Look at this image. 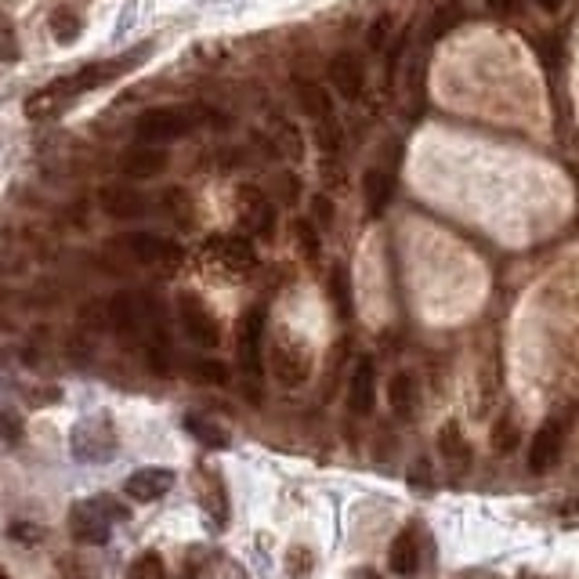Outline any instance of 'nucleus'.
I'll list each match as a JSON object with an SVG mask.
<instances>
[{
    "instance_id": "nucleus-31",
    "label": "nucleus",
    "mask_w": 579,
    "mask_h": 579,
    "mask_svg": "<svg viewBox=\"0 0 579 579\" xmlns=\"http://www.w3.org/2000/svg\"><path fill=\"white\" fill-rule=\"evenodd\" d=\"M51 29L58 33L62 44L73 40L76 33H80V19H76V11H55V15H51Z\"/></svg>"
},
{
    "instance_id": "nucleus-8",
    "label": "nucleus",
    "mask_w": 579,
    "mask_h": 579,
    "mask_svg": "<svg viewBox=\"0 0 579 579\" xmlns=\"http://www.w3.org/2000/svg\"><path fill=\"white\" fill-rule=\"evenodd\" d=\"M178 319H181V330H185V337H189L196 348H207V352H214L221 344V323L218 315L210 312L207 301L196 294H178Z\"/></svg>"
},
{
    "instance_id": "nucleus-26",
    "label": "nucleus",
    "mask_w": 579,
    "mask_h": 579,
    "mask_svg": "<svg viewBox=\"0 0 579 579\" xmlns=\"http://www.w3.org/2000/svg\"><path fill=\"white\" fill-rule=\"evenodd\" d=\"M124 579H167V565H163V554L156 551H145L131 561Z\"/></svg>"
},
{
    "instance_id": "nucleus-38",
    "label": "nucleus",
    "mask_w": 579,
    "mask_h": 579,
    "mask_svg": "<svg viewBox=\"0 0 579 579\" xmlns=\"http://www.w3.org/2000/svg\"><path fill=\"white\" fill-rule=\"evenodd\" d=\"M565 0H540V8H547V11H558Z\"/></svg>"
},
{
    "instance_id": "nucleus-17",
    "label": "nucleus",
    "mask_w": 579,
    "mask_h": 579,
    "mask_svg": "<svg viewBox=\"0 0 579 579\" xmlns=\"http://www.w3.org/2000/svg\"><path fill=\"white\" fill-rule=\"evenodd\" d=\"M388 569L399 579H413L420 572V540L413 529H402L388 547Z\"/></svg>"
},
{
    "instance_id": "nucleus-9",
    "label": "nucleus",
    "mask_w": 579,
    "mask_h": 579,
    "mask_svg": "<svg viewBox=\"0 0 579 579\" xmlns=\"http://www.w3.org/2000/svg\"><path fill=\"white\" fill-rule=\"evenodd\" d=\"M265 323H268V312L261 308V304H254V308H247V312L239 315L236 359L250 377H261V341H265Z\"/></svg>"
},
{
    "instance_id": "nucleus-2",
    "label": "nucleus",
    "mask_w": 579,
    "mask_h": 579,
    "mask_svg": "<svg viewBox=\"0 0 579 579\" xmlns=\"http://www.w3.org/2000/svg\"><path fill=\"white\" fill-rule=\"evenodd\" d=\"M210 120V109L207 105H160V109H149V113L138 116V138L142 142H174V138H185L189 131Z\"/></svg>"
},
{
    "instance_id": "nucleus-21",
    "label": "nucleus",
    "mask_w": 579,
    "mask_h": 579,
    "mask_svg": "<svg viewBox=\"0 0 579 579\" xmlns=\"http://www.w3.org/2000/svg\"><path fill=\"white\" fill-rule=\"evenodd\" d=\"M388 402H391V413L395 417H413L417 413V402H420V391H417V377L413 373H395L388 384Z\"/></svg>"
},
{
    "instance_id": "nucleus-39",
    "label": "nucleus",
    "mask_w": 579,
    "mask_h": 579,
    "mask_svg": "<svg viewBox=\"0 0 579 579\" xmlns=\"http://www.w3.org/2000/svg\"><path fill=\"white\" fill-rule=\"evenodd\" d=\"M0 579H11V572H8V569H4V565H0Z\"/></svg>"
},
{
    "instance_id": "nucleus-25",
    "label": "nucleus",
    "mask_w": 579,
    "mask_h": 579,
    "mask_svg": "<svg viewBox=\"0 0 579 579\" xmlns=\"http://www.w3.org/2000/svg\"><path fill=\"white\" fill-rule=\"evenodd\" d=\"M330 297H333V308L341 319H352V279H348V268L337 265L330 272Z\"/></svg>"
},
{
    "instance_id": "nucleus-34",
    "label": "nucleus",
    "mask_w": 579,
    "mask_h": 579,
    "mask_svg": "<svg viewBox=\"0 0 579 579\" xmlns=\"http://www.w3.org/2000/svg\"><path fill=\"white\" fill-rule=\"evenodd\" d=\"M0 58H19V40H15V26L0 15Z\"/></svg>"
},
{
    "instance_id": "nucleus-11",
    "label": "nucleus",
    "mask_w": 579,
    "mask_h": 579,
    "mask_svg": "<svg viewBox=\"0 0 579 579\" xmlns=\"http://www.w3.org/2000/svg\"><path fill=\"white\" fill-rule=\"evenodd\" d=\"M239 221H243V228H247L250 236L268 239L272 228H276V207H272V200H268L261 189L243 185V189H239Z\"/></svg>"
},
{
    "instance_id": "nucleus-32",
    "label": "nucleus",
    "mask_w": 579,
    "mask_h": 579,
    "mask_svg": "<svg viewBox=\"0 0 579 579\" xmlns=\"http://www.w3.org/2000/svg\"><path fill=\"white\" fill-rule=\"evenodd\" d=\"M294 236H297V243H301L304 254H308V257L315 261V257H319V232H315L312 221H297V225H294Z\"/></svg>"
},
{
    "instance_id": "nucleus-19",
    "label": "nucleus",
    "mask_w": 579,
    "mask_h": 579,
    "mask_svg": "<svg viewBox=\"0 0 579 579\" xmlns=\"http://www.w3.org/2000/svg\"><path fill=\"white\" fill-rule=\"evenodd\" d=\"M561 438H565V431H561V424H547V428H540V435L532 438L529 446V467L536 471V475H543V471H551L554 464H558V453H561Z\"/></svg>"
},
{
    "instance_id": "nucleus-4",
    "label": "nucleus",
    "mask_w": 579,
    "mask_h": 579,
    "mask_svg": "<svg viewBox=\"0 0 579 579\" xmlns=\"http://www.w3.org/2000/svg\"><path fill=\"white\" fill-rule=\"evenodd\" d=\"M116 449H120V435L109 413H91L69 431V453L80 464H105L116 456Z\"/></svg>"
},
{
    "instance_id": "nucleus-12",
    "label": "nucleus",
    "mask_w": 579,
    "mask_h": 579,
    "mask_svg": "<svg viewBox=\"0 0 579 579\" xmlns=\"http://www.w3.org/2000/svg\"><path fill=\"white\" fill-rule=\"evenodd\" d=\"M167 163H171V156H167L160 145H131V149H124V156H120V171H124V178L149 181L167 171Z\"/></svg>"
},
{
    "instance_id": "nucleus-36",
    "label": "nucleus",
    "mask_w": 579,
    "mask_h": 579,
    "mask_svg": "<svg viewBox=\"0 0 579 579\" xmlns=\"http://www.w3.org/2000/svg\"><path fill=\"white\" fill-rule=\"evenodd\" d=\"M11 536H15V540L22 536V543H37L40 536H44V532H40L37 525H26V522H22V525H11Z\"/></svg>"
},
{
    "instance_id": "nucleus-27",
    "label": "nucleus",
    "mask_w": 579,
    "mask_h": 579,
    "mask_svg": "<svg viewBox=\"0 0 579 579\" xmlns=\"http://www.w3.org/2000/svg\"><path fill=\"white\" fill-rule=\"evenodd\" d=\"M192 377L200 380V384H214V388L228 384V370H225V366H221V362H214V359L192 362Z\"/></svg>"
},
{
    "instance_id": "nucleus-24",
    "label": "nucleus",
    "mask_w": 579,
    "mask_h": 579,
    "mask_svg": "<svg viewBox=\"0 0 579 579\" xmlns=\"http://www.w3.org/2000/svg\"><path fill=\"white\" fill-rule=\"evenodd\" d=\"M467 19L464 4H456V0H449V4H438L435 11H431L428 26H424V40H442L446 33H453L460 22Z\"/></svg>"
},
{
    "instance_id": "nucleus-22",
    "label": "nucleus",
    "mask_w": 579,
    "mask_h": 579,
    "mask_svg": "<svg viewBox=\"0 0 579 579\" xmlns=\"http://www.w3.org/2000/svg\"><path fill=\"white\" fill-rule=\"evenodd\" d=\"M294 91H297V102H301V109H304L308 120L319 124V120H330L333 116V98L326 95V87L312 84V80H297Z\"/></svg>"
},
{
    "instance_id": "nucleus-15",
    "label": "nucleus",
    "mask_w": 579,
    "mask_h": 579,
    "mask_svg": "<svg viewBox=\"0 0 579 579\" xmlns=\"http://www.w3.org/2000/svg\"><path fill=\"white\" fill-rule=\"evenodd\" d=\"M373 402H377V370H373V359H359L348 380V409L355 417H370Z\"/></svg>"
},
{
    "instance_id": "nucleus-3",
    "label": "nucleus",
    "mask_w": 579,
    "mask_h": 579,
    "mask_svg": "<svg viewBox=\"0 0 579 579\" xmlns=\"http://www.w3.org/2000/svg\"><path fill=\"white\" fill-rule=\"evenodd\" d=\"M113 518H127V511L116 504L113 496L98 500H76L69 507V536L84 547H105L113 536Z\"/></svg>"
},
{
    "instance_id": "nucleus-10",
    "label": "nucleus",
    "mask_w": 579,
    "mask_h": 579,
    "mask_svg": "<svg viewBox=\"0 0 579 579\" xmlns=\"http://www.w3.org/2000/svg\"><path fill=\"white\" fill-rule=\"evenodd\" d=\"M174 482H178L174 467H138V471L127 475L124 493L131 496L134 504H156V500L171 493Z\"/></svg>"
},
{
    "instance_id": "nucleus-30",
    "label": "nucleus",
    "mask_w": 579,
    "mask_h": 579,
    "mask_svg": "<svg viewBox=\"0 0 579 579\" xmlns=\"http://www.w3.org/2000/svg\"><path fill=\"white\" fill-rule=\"evenodd\" d=\"M493 449L496 453H504V456L518 449V431H514V424L507 417L493 428Z\"/></svg>"
},
{
    "instance_id": "nucleus-33",
    "label": "nucleus",
    "mask_w": 579,
    "mask_h": 579,
    "mask_svg": "<svg viewBox=\"0 0 579 579\" xmlns=\"http://www.w3.org/2000/svg\"><path fill=\"white\" fill-rule=\"evenodd\" d=\"M286 572L294 579H304L308 572H312V554L304 551V547H294V551L286 554Z\"/></svg>"
},
{
    "instance_id": "nucleus-1",
    "label": "nucleus",
    "mask_w": 579,
    "mask_h": 579,
    "mask_svg": "<svg viewBox=\"0 0 579 579\" xmlns=\"http://www.w3.org/2000/svg\"><path fill=\"white\" fill-rule=\"evenodd\" d=\"M149 55H152V44H138L134 51H124V55L109 58V62H91V66L76 69V73H69V76H58V80H51L44 91H37V95L29 98L26 113L29 116L62 113V105L66 102L87 95V91H95V87L113 84L116 76H124V73H131V69H138Z\"/></svg>"
},
{
    "instance_id": "nucleus-14",
    "label": "nucleus",
    "mask_w": 579,
    "mask_h": 579,
    "mask_svg": "<svg viewBox=\"0 0 579 579\" xmlns=\"http://www.w3.org/2000/svg\"><path fill=\"white\" fill-rule=\"evenodd\" d=\"M196 489H200V504H203V511H207V518L218 525V529H225V525H228V489H225V478H221L210 464H203Z\"/></svg>"
},
{
    "instance_id": "nucleus-6",
    "label": "nucleus",
    "mask_w": 579,
    "mask_h": 579,
    "mask_svg": "<svg viewBox=\"0 0 579 579\" xmlns=\"http://www.w3.org/2000/svg\"><path fill=\"white\" fill-rule=\"evenodd\" d=\"M207 265L218 272L225 283H239L247 279L257 265L254 243L243 236H214L207 239Z\"/></svg>"
},
{
    "instance_id": "nucleus-37",
    "label": "nucleus",
    "mask_w": 579,
    "mask_h": 579,
    "mask_svg": "<svg viewBox=\"0 0 579 579\" xmlns=\"http://www.w3.org/2000/svg\"><path fill=\"white\" fill-rule=\"evenodd\" d=\"M518 8H525V0H489V11H493V15H514Z\"/></svg>"
},
{
    "instance_id": "nucleus-5",
    "label": "nucleus",
    "mask_w": 579,
    "mask_h": 579,
    "mask_svg": "<svg viewBox=\"0 0 579 579\" xmlns=\"http://www.w3.org/2000/svg\"><path fill=\"white\" fill-rule=\"evenodd\" d=\"M113 250L134 261V265H149V268H163V272H174L181 265V247L174 239L152 236V232H127V236H116Z\"/></svg>"
},
{
    "instance_id": "nucleus-35",
    "label": "nucleus",
    "mask_w": 579,
    "mask_h": 579,
    "mask_svg": "<svg viewBox=\"0 0 579 579\" xmlns=\"http://www.w3.org/2000/svg\"><path fill=\"white\" fill-rule=\"evenodd\" d=\"M312 221H315V225H323V228L333 225V203H330V196H315V200H312Z\"/></svg>"
},
{
    "instance_id": "nucleus-13",
    "label": "nucleus",
    "mask_w": 579,
    "mask_h": 579,
    "mask_svg": "<svg viewBox=\"0 0 579 579\" xmlns=\"http://www.w3.org/2000/svg\"><path fill=\"white\" fill-rule=\"evenodd\" d=\"M330 84L333 91L344 98V102H359L362 87H366V69H362L359 55L352 51H341V55L330 62Z\"/></svg>"
},
{
    "instance_id": "nucleus-16",
    "label": "nucleus",
    "mask_w": 579,
    "mask_h": 579,
    "mask_svg": "<svg viewBox=\"0 0 579 579\" xmlns=\"http://www.w3.org/2000/svg\"><path fill=\"white\" fill-rule=\"evenodd\" d=\"M98 207H102L109 218H120V221L149 214V200H145L142 192L124 189V185H109V189L98 192Z\"/></svg>"
},
{
    "instance_id": "nucleus-28",
    "label": "nucleus",
    "mask_w": 579,
    "mask_h": 579,
    "mask_svg": "<svg viewBox=\"0 0 579 579\" xmlns=\"http://www.w3.org/2000/svg\"><path fill=\"white\" fill-rule=\"evenodd\" d=\"M391 29H395L391 15H377V19H373V26L366 29V44H370V51H384V48H388V40L395 37Z\"/></svg>"
},
{
    "instance_id": "nucleus-18",
    "label": "nucleus",
    "mask_w": 579,
    "mask_h": 579,
    "mask_svg": "<svg viewBox=\"0 0 579 579\" xmlns=\"http://www.w3.org/2000/svg\"><path fill=\"white\" fill-rule=\"evenodd\" d=\"M391 196H395V174L384 171V167H370L362 174V200H366V210L373 218H380L388 210Z\"/></svg>"
},
{
    "instance_id": "nucleus-23",
    "label": "nucleus",
    "mask_w": 579,
    "mask_h": 579,
    "mask_svg": "<svg viewBox=\"0 0 579 579\" xmlns=\"http://www.w3.org/2000/svg\"><path fill=\"white\" fill-rule=\"evenodd\" d=\"M438 453H442V460H446L453 471H464L467 460H471V446H467L460 424H446V428L438 431Z\"/></svg>"
},
{
    "instance_id": "nucleus-7",
    "label": "nucleus",
    "mask_w": 579,
    "mask_h": 579,
    "mask_svg": "<svg viewBox=\"0 0 579 579\" xmlns=\"http://www.w3.org/2000/svg\"><path fill=\"white\" fill-rule=\"evenodd\" d=\"M268 362H272V377H276L283 388H301V384H308V377H312V348H308L301 337H294V333L276 337Z\"/></svg>"
},
{
    "instance_id": "nucleus-20",
    "label": "nucleus",
    "mask_w": 579,
    "mask_h": 579,
    "mask_svg": "<svg viewBox=\"0 0 579 579\" xmlns=\"http://www.w3.org/2000/svg\"><path fill=\"white\" fill-rule=\"evenodd\" d=\"M185 431H189L203 449H228L232 446V431L214 417H203V413H189L185 417Z\"/></svg>"
},
{
    "instance_id": "nucleus-29",
    "label": "nucleus",
    "mask_w": 579,
    "mask_h": 579,
    "mask_svg": "<svg viewBox=\"0 0 579 579\" xmlns=\"http://www.w3.org/2000/svg\"><path fill=\"white\" fill-rule=\"evenodd\" d=\"M26 428H22V417L15 409H0V438L8 442V446H19Z\"/></svg>"
}]
</instances>
